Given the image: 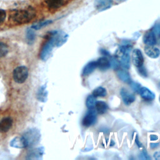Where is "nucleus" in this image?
Masks as SVG:
<instances>
[{
	"label": "nucleus",
	"mask_w": 160,
	"mask_h": 160,
	"mask_svg": "<svg viewBox=\"0 0 160 160\" xmlns=\"http://www.w3.org/2000/svg\"><path fill=\"white\" fill-rule=\"evenodd\" d=\"M35 14L34 9L31 7H29L27 9L12 11L9 18L13 22L19 24H22L29 22L34 18Z\"/></svg>",
	"instance_id": "obj_1"
},
{
	"label": "nucleus",
	"mask_w": 160,
	"mask_h": 160,
	"mask_svg": "<svg viewBox=\"0 0 160 160\" xmlns=\"http://www.w3.org/2000/svg\"><path fill=\"white\" fill-rule=\"evenodd\" d=\"M46 36L48 38V41L42 46L40 53L41 59L43 61H46L49 58L52 49L54 48V47L56 46L54 37V31L49 32L46 35Z\"/></svg>",
	"instance_id": "obj_2"
},
{
	"label": "nucleus",
	"mask_w": 160,
	"mask_h": 160,
	"mask_svg": "<svg viewBox=\"0 0 160 160\" xmlns=\"http://www.w3.org/2000/svg\"><path fill=\"white\" fill-rule=\"evenodd\" d=\"M28 144V147L32 146L37 144L41 138L39 131L36 129H31L27 131L22 136Z\"/></svg>",
	"instance_id": "obj_3"
},
{
	"label": "nucleus",
	"mask_w": 160,
	"mask_h": 160,
	"mask_svg": "<svg viewBox=\"0 0 160 160\" xmlns=\"http://www.w3.org/2000/svg\"><path fill=\"white\" fill-rule=\"evenodd\" d=\"M28 77V69L24 66H20L13 71L14 80L18 83H23Z\"/></svg>",
	"instance_id": "obj_4"
},
{
	"label": "nucleus",
	"mask_w": 160,
	"mask_h": 160,
	"mask_svg": "<svg viewBox=\"0 0 160 160\" xmlns=\"http://www.w3.org/2000/svg\"><path fill=\"white\" fill-rule=\"evenodd\" d=\"M97 112L94 109H89L88 112L86 114L82 119V124L85 127H89L96 122Z\"/></svg>",
	"instance_id": "obj_5"
},
{
	"label": "nucleus",
	"mask_w": 160,
	"mask_h": 160,
	"mask_svg": "<svg viewBox=\"0 0 160 160\" xmlns=\"http://www.w3.org/2000/svg\"><path fill=\"white\" fill-rule=\"evenodd\" d=\"M132 60L134 65L137 67H141L143 65L144 58L142 52L139 49H135L132 51Z\"/></svg>",
	"instance_id": "obj_6"
},
{
	"label": "nucleus",
	"mask_w": 160,
	"mask_h": 160,
	"mask_svg": "<svg viewBox=\"0 0 160 160\" xmlns=\"http://www.w3.org/2000/svg\"><path fill=\"white\" fill-rule=\"evenodd\" d=\"M120 93L122 101L126 105H130L136 99L135 96L125 88H122Z\"/></svg>",
	"instance_id": "obj_7"
},
{
	"label": "nucleus",
	"mask_w": 160,
	"mask_h": 160,
	"mask_svg": "<svg viewBox=\"0 0 160 160\" xmlns=\"http://www.w3.org/2000/svg\"><path fill=\"white\" fill-rule=\"evenodd\" d=\"M44 154V148L42 147L31 150L27 154V159H41Z\"/></svg>",
	"instance_id": "obj_8"
},
{
	"label": "nucleus",
	"mask_w": 160,
	"mask_h": 160,
	"mask_svg": "<svg viewBox=\"0 0 160 160\" xmlns=\"http://www.w3.org/2000/svg\"><path fill=\"white\" fill-rule=\"evenodd\" d=\"M10 146L13 148H16L18 149H22L28 147L27 142L23 136H21V137L18 136L13 138L10 142Z\"/></svg>",
	"instance_id": "obj_9"
},
{
	"label": "nucleus",
	"mask_w": 160,
	"mask_h": 160,
	"mask_svg": "<svg viewBox=\"0 0 160 160\" xmlns=\"http://www.w3.org/2000/svg\"><path fill=\"white\" fill-rule=\"evenodd\" d=\"M112 3V0H95L94 6L99 11H104L109 8Z\"/></svg>",
	"instance_id": "obj_10"
},
{
	"label": "nucleus",
	"mask_w": 160,
	"mask_h": 160,
	"mask_svg": "<svg viewBox=\"0 0 160 160\" xmlns=\"http://www.w3.org/2000/svg\"><path fill=\"white\" fill-rule=\"evenodd\" d=\"M143 42L147 46H154L156 43V38L152 31L146 32L143 36Z\"/></svg>",
	"instance_id": "obj_11"
},
{
	"label": "nucleus",
	"mask_w": 160,
	"mask_h": 160,
	"mask_svg": "<svg viewBox=\"0 0 160 160\" xmlns=\"http://www.w3.org/2000/svg\"><path fill=\"white\" fill-rule=\"evenodd\" d=\"M144 52L146 54L151 58L156 59L159 56L160 51L158 48L153 46H147L144 48Z\"/></svg>",
	"instance_id": "obj_12"
},
{
	"label": "nucleus",
	"mask_w": 160,
	"mask_h": 160,
	"mask_svg": "<svg viewBox=\"0 0 160 160\" xmlns=\"http://www.w3.org/2000/svg\"><path fill=\"white\" fill-rule=\"evenodd\" d=\"M12 125V119L9 118H4L0 121V132H6L9 130Z\"/></svg>",
	"instance_id": "obj_13"
},
{
	"label": "nucleus",
	"mask_w": 160,
	"mask_h": 160,
	"mask_svg": "<svg viewBox=\"0 0 160 160\" xmlns=\"http://www.w3.org/2000/svg\"><path fill=\"white\" fill-rule=\"evenodd\" d=\"M139 93L141 98L146 101H152L155 98L154 93L146 87H141Z\"/></svg>",
	"instance_id": "obj_14"
},
{
	"label": "nucleus",
	"mask_w": 160,
	"mask_h": 160,
	"mask_svg": "<svg viewBox=\"0 0 160 160\" xmlns=\"http://www.w3.org/2000/svg\"><path fill=\"white\" fill-rule=\"evenodd\" d=\"M97 67L101 71H106L110 68V62L108 58L106 56L99 58L96 61Z\"/></svg>",
	"instance_id": "obj_15"
},
{
	"label": "nucleus",
	"mask_w": 160,
	"mask_h": 160,
	"mask_svg": "<svg viewBox=\"0 0 160 160\" xmlns=\"http://www.w3.org/2000/svg\"><path fill=\"white\" fill-rule=\"evenodd\" d=\"M97 68L96 61H90L83 68L82 75V76H88L91 74L94 69Z\"/></svg>",
	"instance_id": "obj_16"
},
{
	"label": "nucleus",
	"mask_w": 160,
	"mask_h": 160,
	"mask_svg": "<svg viewBox=\"0 0 160 160\" xmlns=\"http://www.w3.org/2000/svg\"><path fill=\"white\" fill-rule=\"evenodd\" d=\"M120 65L124 69H128L130 67V56L129 53H124L120 56Z\"/></svg>",
	"instance_id": "obj_17"
},
{
	"label": "nucleus",
	"mask_w": 160,
	"mask_h": 160,
	"mask_svg": "<svg viewBox=\"0 0 160 160\" xmlns=\"http://www.w3.org/2000/svg\"><path fill=\"white\" fill-rule=\"evenodd\" d=\"M118 78L123 82L126 83H129L131 81V79L129 72L124 69H119L118 71Z\"/></svg>",
	"instance_id": "obj_18"
},
{
	"label": "nucleus",
	"mask_w": 160,
	"mask_h": 160,
	"mask_svg": "<svg viewBox=\"0 0 160 160\" xmlns=\"http://www.w3.org/2000/svg\"><path fill=\"white\" fill-rule=\"evenodd\" d=\"M26 42L29 45L32 44L36 39V34L34 29L32 28H28L26 32Z\"/></svg>",
	"instance_id": "obj_19"
},
{
	"label": "nucleus",
	"mask_w": 160,
	"mask_h": 160,
	"mask_svg": "<svg viewBox=\"0 0 160 160\" xmlns=\"http://www.w3.org/2000/svg\"><path fill=\"white\" fill-rule=\"evenodd\" d=\"M48 7L50 9H58L64 4V0H45Z\"/></svg>",
	"instance_id": "obj_20"
},
{
	"label": "nucleus",
	"mask_w": 160,
	"mask_h": 160,
	"mask_svg": "<svg viewBox=\"0 0 160 160\" xmlns=\"http://www.w3.org/2000/svg\"><path fill=\"white\" fill-rule=\"evenodd\" d=\"M95 107L96 109V112L99 114H102L105 113L108 109V104L105 102L101 101H96Z\"/></svg>",
	"instance_id": "obj_21"
},
{
	"label": "nucleus",
	"mask_w": 160,
	"mask_h": 160,
	"mask_svg": "<svg viewBox=\"0 0 160 160\" xmlns=\"http://www.w3.org/2000/svg\"><path fill=\"white\" fill-rule=\"evenodd\" d=\"M52 22V20H43V21H38L36 22L35 23H34L33 24H32V26H31V28H32L34 30H39L50 24H51Z\"/></svg>",
	"instance_id": "obj_22"
},
{
	"label": "nucleus",
	"mask_w": 160,
	"mask_h": 160,
	"mask_svg": "<svg viewBox=\"0 0 160 160\" xmlns=\"http://www.w3.org/2000/svg\"><path fill=\"white\" fill-rule=\"evenodd\" d=\"M92 94L95 97H104L107 94V91L106 89L103 87H98L95 88L92 92Z\"/></svg>",
	"instance_id": "obj_23"
},
{
	"label": "nucleus",
	"mask_w": 160,
	"mask_h": 160,
	"mask_svg": "<svg viewBox=\"0 0 160 160\" xmlns=\"http://www.w3.org/2000/svg\"><path fill=\"white\" fill-rule=\"evenodd\" d=\"M96 103V98L92 94L88 96V98L86 99V104L87 108L89 109H94L95 108Z\"/></svg>",
	"instance_id": "obj_24"
},
{
	"label": "nucleus",
	"mask_w": 160,
	"mask_h": 160,
	"mask_svg": "<svg viewBox=\"0 0 160 160\" xmlns=\"http://www.w3.org/2000/svg\"><path fill=\"white\" fill-rule=\"evenodd\" d=\"M46 96H47V92L46 91L45 87L44 86L41 87L37 94L38 99H39V101L44 102L46 101Z\"/></svg>",
	"instance_id": "obj_25"
},
{
	"label": "nucleus",
	"mask_w": 160,
	"mask_h": 160,
	"mask_svg": "<svg viewBox=\"0 0 160 160\" xmlns=\"http://www.w3.org/2000/svg\"><path fill=\"white\" fill-rule=\"evenodd\" d=\"M109 62H110V67H111L113 69L116 70V69H118L119 68L120 63H119V61H118V60L116 58L111 57Z\"/></svg>",
	"instance_id": "obj_26"
},
{
	"label": "nucleus",
	"mask_w": 160,
	"mask_h": 160,
	"mask_svg": "<svg viewBox=\"0 0 160 160\" xmlns=\"http://www.w3.org/2000/svg\"><path fill=\"white\" fill-rule=\"evenodd\" d=\"M8 52V48L7 45L2 42H0V58L5 56Z\"/></svg>",
	"instance_id": "obj_27"
},
{
	"label": "nucleus",
	"mask_w": 160,
	"mask_h": 160,
	"mask_svg": "<svg viewBox=\"0 0 160 160\" xmlns=\"http://www.w3.org/2000/svg\"><path fill=\"white\" fill-rule=\"evenodd\" d=\"M129 85L131 86V88L132 89V91L136 93H139L140 89H141V85L139 83L131 81L129 83Z\"/></svg>",
	"instance_id": "obj_28"
},
{
	"label": "nucleus",
	"mask_w": 160,
	"mask_h": 160,
	"mask_svg": "<svg viewBox=\"0 0 160 160\" xmlns=\"http://www.w3.org/2000/svg\"><path fill=\"white\" fill-rule=\"evenodd\" d=\"M138 73L142 77H147L148 76V72H147V71L146 69V68L142 66H141V67H139L138 68Z\"/></svg>",
	"instance_id": "obj_29"
},
{
	"label": "nucleus",
	"mask_w": 160,
	"mask_h": 160,
	"mask_svg": "<svg viewBox=\"0 0 160 160\" xmlns=\"http://www.w3.org/2000/svg\"><path fill=\"white\" fill-rule=\"evenodd\" d=\"M6 17V11L4 9L0 8V24L4 21Z\"/></svg>",
	"instance_id": "obj_30"
},
{
	"label": "nucleus",
	"mask_w": 160,
	"mask_h": 160,
	"mask_svg": "<svg viewBox=\"0 0 160 160\" xmlns=\"http://www.w3.org/2000/svg\"><path fill=\"white\" fill-rule=\"evenodd\" d=\"M139 158L141 159H150V158L149 156H148V153L146 152V150L145 149H143L141 152V153L139 155Z\"/></svg>",
	"instance_id": "obj_31"
},
{
	"label": "nucleus",
	"mask_w": 160,
	"mask_h": 160,
	"mask_svg": "<svg viewBox=\"0 0 160 160\" xmlns=\"http://www.w3.org/2000/svg\"><path fill=\"white\" fill-rule=\"evenodd\" d=\"M154 34H160V24H156L154 28H153V29L152 30Z\"/></svg>",
	"instance_id": "obj_32"
},
{
	"label": "nucleus",
	"mask_w": 160,
	"mask_h": 160,
	"mask_svg": "<svg viewBox=\"0 0 160 160\" xmlns=\"http://www.w3.org/2000/svg\"><path fill=\"white\" fill-rule=\"evenodd\" d=\"M100 53H101L102 56H106V57H107V56L111 57V54H110V53L109 52V51H107V50H106V49H100Z\"/></svg>",
	"instance_id": "obj_33"
},
{
	"label": "nucleus",
	"mask_w": 160,
	"mask_h": 160,
	"mask_svg": "<svg viewBox=\"0 0 160 160\" xmlns=\"http://www.w3.org/2000/svg\"><path fill=\"white\" fill-rule=\"evenodd\" d=\"M158 139V136L156 134H151L150 135V140L151 141H156Z\"/></svg>",
	"instance_id": "obj_34"
},
{
	"label": "nucleus",
	"mask_w": 160,
	"mask_h": 160,
	"mask_svg": "<svg viewBox=\"0 0 160 160\" xmlns=\"http://www.w3.org/2000/svg\"><path fill=\"white\" fill-rule=\"evenodd\" d=\"M136 144H138V146L139 148H143V146H142V144L139 142V141L138 140V136H136Z\"/></svg>",
	"instance_id": "obj_35"
},
{
	"label": "nucleus",
	"mask_w": 160,
	"mask_h": 160,
	"mask_svg": "<svg viewBox=\"0 0 160 160\" xmlns=\"http://www.w3.org/2000/svg\"><path fill=\"white\" fill-rule=\"evenodd\" d=\"M154 158L156 159H160V152H156L154 154Z\"/></svg>",
	"instance_id": "obj_36"
},
{
	"label": "nucleus",
	"mask_w": 160,
	"mask_h": 160,
	"mask_svg": "<svg viewBox=\"0 0 160 160\" xmlns=\"http://www.w3.org/2000/svg\"><path fill=\"white\" fill-rule=\"evenodd\" d=\"M158 146H159V143H151V144H150V146L152 149L157 148Z\"/></svg>",
	"instance_id": "obj_37"
},
{
	"label": "nucleus",
	"mask_w": 160,
	"mask_h": 160,
	"mask_svg": "<svg viewBox=\"0 0 160 160\" xmlns=\"http://www.w3.org/2000/svg\"><path fill=\"white\" fill-rule=\"evenodd\" d=\"M118 1H120V2H121V1H126V0H117Z\"/></svg>",
	"instance_id": "obj_38"
},
{
	"label": "nucleus",
	"mask_w": 160,
	"mask_h": 160,
	"mask_svg": "<svg viewBox=\"0 0 160 160\" xmlns=\"http://www.w3.org/2000/svg\"><path fill=\"white\" fill-rule=\"evenodd\" d=\"M159 102H160V97H159Z\"/></svg>",
	"instance_id": "obj_39"
},
{
	"label": "nucleus",
	"mask_w": 160,
	"mask_h": 160,
	"mask_svg": "<svg viewBox=\"0 0 160 160\" xmlns=\"http://www.w3.org/2000/svg\"><path fill=\"white\" fill-rule=\"evenodd\" d=\"M159 35H160V34H159Z\"/></svg>",
	"instance_id": "obj_40"
}]
</instances>
